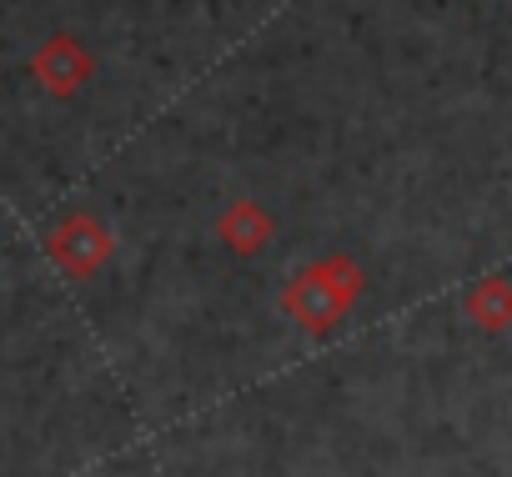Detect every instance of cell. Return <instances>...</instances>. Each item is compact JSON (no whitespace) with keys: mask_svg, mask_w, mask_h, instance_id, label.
Segmentation results:
<instances>
[{"mask_svg":"<svg viewBox=\"0 0 512 477\" xmlns=\"http://www.w3.org/2000/svg\"><path fill=\"white\" fill-rule=\"evenodd\" d=\"M277 236V216L251 201V196H236L221 216H216V242L231 252V257H262Z\"/></svg>","mask_w":512,"mask_h":477,"instance_id":"3957f363","label":"cell"},{"mask_svg":"<svg viewBox=\"0 0 512 477\" xmlns=\"http://www.w3.org/2000/svg\"><path fill=\"white\" fill-rule=\"evenodd\" d=\"M31 71L41 76V86H46L51 96H76V91L96 76V61H91V51H86L76 36H51V41L36 51Z\"/></svg>","mask_w":512,"mask_h":477,"instance_id":"277c9868","label":"cell"},{"mask_svg":"<svg viewBox=\"0 0 512 477\" xmlns=\"http://www.w3.org/2000/svg\"><path fill=\"white\" fill-rule=\"evenodd\" d=\"M367 292V272L347 257V252H332L322 262H307L287 292H282V312L302 327V332H332Z\"/></svg>","mask_w":512,"mask_h":477,"instance_id":"6da1fadb","label":"cell"},{"mask_svg":"<svg viewBox=\"0 0 512 477\" xmlns=\"http://www.w3.org/2000/svg\"><path fill=\"white\" fill-rule=\"evenodd\" d=\"M467 317L482 332H507L512 327V282H502V277L477 282V292L467 297Z\"/></svg>","mask_w":512,"mask_h":477,"instance_id":"5b68a950","label":"cell"},{"mask_svg":"<svg viewBox=\"0 0 512 477\" xmlns=\"http://www.w3.org/2000/svg\"><path fill=\"white\" fill-rule=\"evenodd\" d=\"M51 257H56V267H66L71 277H91L111 252H116V242H111V231L96 221V216H66L56 231H51Z\"/></svg>","mask_w":512,"mask_h":477,"instance_id":"7a4b0ae2","label":"cell"}]
</instances>
